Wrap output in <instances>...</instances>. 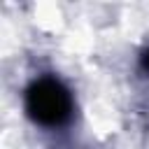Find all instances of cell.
I'll return each mask as SVG.
<instances>
[{"label": "cell", "mask_w": 149, "mask_h": 149, "mask_svg": "<svg viewBox=\"0 0 149 149\" xmlns=\"http://www.w3.org/2000/svg\"><path fill=\"white\" fill-rule=\"evenodd\" d=\"M26 112L42 126H61L72 112L70 91L56 79H37L26 91Z\"/></svg>", "instance_id": "obj_1"}, {"label": "cell", "mask_w": 149, "mask_h": 149, "mask_svg": "<svg viewBox=\"0 0 149 149\" xmlns=\"http://www.w3.org/2000/svg\"><path fill=\"white\" fill-rule=\"evenodd\" d=\"M140 65H142V70H147V72H149V49L142 54V58H140Z\"/></svg>", "instance_id": "obj_2"}]
</instances>
